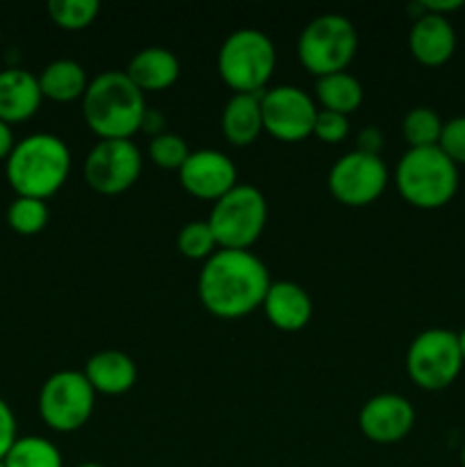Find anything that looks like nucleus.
<instances>
[{
  "instance_id": "23",
  "label": "nucleus",
  "mask_w": 465,
  "mask_h": 467,
  "mask_svg": "<svg viewBox=\"0 0 465 467\" xmlns=\"http://www.w3.org/2000/svg\"><path fill=\"white\" fill-rule=\"evenodd\" d=\"M3 463L5 467H64L57 445L41 436H18Z\"/></svg>"
},
{
  "instance_id": "11",
  "label": "nucleus",
  "mask_w": 465,
  "mask_h": 467,
  "mask_svg": "<svg viewBox=\"0 0 465 467\" xmlns=\"http://www.w3.org/2000/svg\"><path fill=\"white\" fill-rule=\"evenodd\" d=\"M87 185L103 196L130 190L141 176V153L132 140H98L85 160Z\"/></svg>"
},
{
  "instance_id": "4",
  "label": "nucleus",
  "mask_w": 465,
  "mask_h": 467,
  "mask_svg": "<svg viewBox=\"0 0 465 467\" xmlns=\"http://www.w3.org/2000/svg\"><path fill=\"white\" fill-rule=\"evenodd\" d=\"M395 181L406 203L419 210H438L456 196L459 167L440 146L408 149L397 164Z\"/></svg>"
},
{
  "instance_id": "12",
  "label": "nucleus",
  "mask_w": 465,
  "mask_h": 467,
  "mask_svg": "<svg viewBox=\"0 0 465 467\" xmlns=\"http://www.w3.org/2000/svg\"><path fill=\"white\" fill-rule=\"evenodd\" d=\"M264 132L278 141H301L313 135L319 108L301 87L281 85L260 94Z\"/></svg>"
},
{
  "instance_id": "34",
  "label": "nucleus",
  "mask_w": 465,
  "mask_h": 467,
  "mask_svg": "<svg viewBox=\"0 0 465 467\" xmlns=\"http://www.w3.org/2000/svg\"><path fill=\"white\" fill-rule=\"evenodd\" d=\"M419 7L429 14H438V16H447V14L456 12L463 7V0H422Z\"/></svg>"
},
{
  "instance_id": "39",
  "label": "nucleus",
  "mask_w": 465,
  "mask_h": 467,
  "mask_svg": "<svg viewBox=\"0 0 465 467\" xmlns=\"http://www.w3.org/2000/svg\"><path fill=\"white\" fill-rule=\"evenodd\" d=\"M0 467H5V463H3V461H0Z\"/></svg>"
},
{
  "instance_id": "35",
  "label": "nucleus",
  "mask_w": 465,
  "mask_h": 467,
  "mask_svg": "<svg viewBox=\"0 0 465 467\" xmlns=\"http://www.w3.org/2000/svg\"><path fill=\"white\" fill-rule=\"evenodd\" d=\"M14 146H16V140H14L12 126L0 121V160H7L9 153L14 150Z\"/></svg>"
},
{
  "instance_id": "8",
  "label": "nucleus",
  "mask_w": 465,
  "mask_h": 467,
  "mask_svg": "<svg viewBox=\"0 0 465 467\" xmlns=\"http://www.w3.org/2000/svg\"><path fill=\"white\" fill-rule=\"evenodd\" d=\"M459 337L450 328H427L418 333L406 351V372L410 381L429 392L450 388L463 369Z\"/></svg>"
},
{
  "instance_id": "26",
  "label": "nucleus",
  "mask_w": 465,
  "mask_h": 467,
  "mask_svg": "<svg viewBox=\"0 0 465 467\" xmlns=\"http://www.w3.org/2000/svg\"><path fill=\"white\" fill-rule=\"evenodd\" d=\"M48 16L62 30H85L100 12L98 0H50Z\"/></svg>"
},
{
  "instance_id": "19",
  "label": "nucleus",
  "mask_w": 465,
  "mask_h": 467,
  "mask_svg": "<svg viewBox=\"0 0 465 467\" xmlns=\"http://www.w3.org/2000/svg\"><path fill=\"white\" fill-rule=\"evenodd\" d=\"M126 76L140 91H144V94L153 91L155 94V91H164L176 85L178 76H181V62L171 50L150 46V48L132 55Z\"/></svg>"
},
{
  "instance_id": "15",
  "label": "nucleus",
  "mask_w": 465,
  "mask_h": 467,
  "mask_svg": "<svg viewBox=\"0 0 465 467\" xmlns=\"http://www.w3.org/2000/svg\"><path fill=\"white\" fill-rule=\"evenodd\" d=\"M408 50L422 67H442L450 62L456 50V30L450 18L422 9L410 26Z\"/></svg>"
},
{
  "instance_id": "24",
  "label": "nucleus",
  "mask_w": 465,
  "mask_h": 467,
  "mask_svg": "<svg viewBox=\"0 0 465 467\" xmlns=\"http://www.w3.org/2000/svg\"><path fill=\"white\" fill-rule=\"evenodd\" d=\"M445 121L440 114L431 108H413L401 121V135H404L408 149H429L438 146Z\"/></svg>"
},
{
  "instance_id": "33",
  "label": "nucleus",
  "mask_w": 465,
  "mask_h": 467,
  "mask_svg": "<svg viewBox=\"0 0 465 467\" xmlns=\"http://www.w3.org/2000/svg\"><path fill=\"white\" fill-rule=\"evenodd\" d=\"M164 128H167V119H164V114L160 112V109H150V108L146 109L144 121H141V130L149 132L150 140H153V137H158V135H162V132H167V130H164Z\"/></svg>"
},
{
  "instance_id": "31",
  "label": "nucleus",
  "mask_w": 465,
  "mask_h": 467,
  "mask_svg": "<svg viewBox=\"0 0 465 467\" xmlns=\"http://www.w3.org/2000/svg\"><path fill=\"white\" fill-rule=\"evenodd\" d=\"M16 418H14V410L9 409L7 401L0 397V461H5L7 451L12 450V445L16 442Z\"/></svg>"
},
{
  "instance_id": "16",
  "label": "nucleus",
  "mask_w": 465,
  "mask_h": 467,
  "mask_svg": "<svg viewBox=\"0 0 465 467\" xmlns=\"http://www.w3.org/2000/svg\"><path fill=\"white\" fill-rule=\"evenodd\" d=\"M263 310L274 328L283 333H299L313 319V299L299 283L274 281L264 295Z\"/></svg>"
},
{
  "instance_id": "17",
  "label": "nucleus",
  "mask_w": 465,
  "mask_h": 467,
  "mask_svg": "<svg viewBox=\"0 0 465 467\" xmlns=\"http://www.w3.org/2000/svg\"><path fill=\"white\" fill-rule=\"evenodd\" d=\"M39 78L27 68L9 67L0 71V121L23 123L36 114L41 108Z\"/></svg>"
},
{
  "instance_id": "27",
  "label": "nucleus",
  "mask_w": 465,
  "mask_h": 467,
  "mask_svg": "<svg viewBox=\"0 0 465 467\" xmlns=\"http://www.w3.org/2000/svg\"><path fill=\"white\" fill-rule=\"evenodd\" d=\"M176 246L187 260H208L219 249L208 222H190L178 231Z\"/></svg>"
},
{
  "instance_id": "21",
  "label": "nucleus",
  "mask_w": 465,
  "mask_h": 467,
  "mask_svg": "<svg viewBox=\"0 0 465 467\" xmlns=\"http://www.w3.org/2000/svg\"><path fill=\"white\" fill-rule=\"evenodd\" d=\"M39 87L44 99L55 100V103H71V100H82L87 87H89V76L85 67L76 59L59 57L46 64L44 71L39 73Z\"/></svg>"
},
{
  "instance_id": "2",
  "label": "nucleus",
  "mask_w": 465,
  "mask_h": 467,
  "mask_svg": "<svg viewBox=\"0 0 465 467\" xmlns=\"http://www.w3.org/2000/svg\"><path fill=\"white\" fill-rule=\"evenodd\" d=\"M144 91L132 85L126 71H105L91 78L82 96V117L100 140H132L146 114Z\"/></svg>"
},
{
  "instance_id": "36",
  "label": "nucleus",
  "mask_w": 465,
  "mask_h": 467,
  "mask_svg": "<svg viewBox=\"0 0 465 467\" xmlns=\"http://www.w3.org/2000/svg\"><path fill=\"white\" fill-rule=\"evenodd\" d=\"M456 337H459V349H460V356H463V363H465V327H463V331L456 333Z\"/></svg>"
},
{
  "instance_id": "18",
  "label": "nucleus",
  "mask_w": 465,
  "mask_h": 467,
  "mask_svg": "<svg viewBox=\"0 0 465 467\" xmlns=\"http://www.w3.org/2000/svg\"><path fill=\"white\" fill-rule=\"evenodd\" d=\"M85 377L96 390V395H126L137 383V365L128 354L119 349L96 351L85 363Z\"/></svg>"
},
{
  "instance_id": "30",
  "label": "nucleus",
  "mask_w": 465,
  "mask_h": 467,
  "mask_svg": "<svg viewBox=\"0 0 465 467\" xmlns=\"http://www.w3.org/2000/svg\"><path fill=\"white\" fill-rule=\"evenodd\" d=\"M346 135H349V117L319 109L317 119H315L313 137H317L324 144H340Z\"/></svg>"
},
{
  "instance_id": "13",
  "label": "nucleus",
  "mask_w": 465,
  "mask_h": 467,
  "mask_svg": "<svg viewBox=\"0 0 465 467\" xmlns=\"http://www.w3.org/2000/svg\"><path fill=\"white\" fill-rule=\"evenodd\" d=\"M358 427L369 442L395 445L415 427V409L406 397L381 392L369 397L358 413Z\"/></svg>"
},
{
  "instance_id": "7",
  "label": "nucleus",
  "mask_w": 465,
  "mask_h": 467,
  "mask_svg": "<svg viewBox=\"0 0 465 467\" xmlns=\"http://www.w3.org/2000/svg\"><path fill=\"white\" fill-rule=\"evenodd\" d=\"M269 208L263 192L237 182L228 194L214 201L208 223L219 249L251 251L267 226Z\"/></svg>"
},
{
  "instance_id": "25",
  "label": "nucleus",
  "mask_w": 465,
  "mask_h": 467,
  "mask_svg": "<svg viewBox=\"0 0 465 467\" xmlns=\"http://www.w3.org/2000/svg\"><path fill=\"white\" fill-rule=\"evenodd\" d=\"M50 219V210L46 201L16 196L7 208V223L18 235H36L46 228Z\"/></svg>"
},
{
  "instance_id": "28",
  "label": "nucleus",
  "mask_w": 465,
  "mask_h": 467,
  "mask_svg": "<svg viewBox=\"0 0 465 467\" xmlns=\"http://www.w3.org/2000/svg\"><path fill=\"white\" fill-rule=\"evenodd\" d=\"M190 146L176 132H162L149 141L150 162L158 164L164 171H181L185 160L190 158Z\"/></svg>"
},
{
  "instance_id": "6",
  "label": "nucleus",
  "mask_w": 465,
  "mask_h": 467,
  "mask_svg": "<svg viewBox=\"0 0 465 467\" xmlns=\"http://www.w3.org/2000/svg\"><path fill=\"white\" fill-rule=\"evenodd\" d=\"M358 53V32L354 23L342 14L315 16L301 30L296 41V55L305 71L315 78L346 71Z\"/></svg>"
},
{
  "instance_id": "37",
  "label": "nucleus",
  "mask_w": 465,
  "mask_h": 467,
  "mask_svg": "<svg viewBox=\"0 0 465 467\" xmlns=\"http://www.w3.org/2000/svg\"><path fill=\"white\" fill-rule=\"evenodd\" d=\"M76 467H105V465H100V463H80V465H76Z\"/></svg>"
},
{
  "instance_id": "5",
  "label": "nucleus",
  "mask_w": 465,
  "mask_h": 467,
  "mask_svg": "<svg viewBox=\"0 0 465 467\" xmlns=\"http://www.w3.org/2000/svg\"><path fill=\"white\" fill-rule=\"evenodd\" d=\"M276 68L274 41L255 27H242L223 39L217 71L235 94H263Z\"/></svg>"
},
{
  "instance_id": "32",
  "label": "nucleus",
  "mask_w": 465,
  "mask_h": 467,
  "mask_svg": "<svg viewBox=\"0 0 465 467\" xmlns=\"http://www.w3.org/2000/svg\"><path fill=\"white\" fill-rule=\"evenodd\" d=\"M381 146H383V135H381V132H378V128L367 126L358 135V149H356V150H363V153L378 155Z\"/></svg>"
},
{
  "instance_id": "14",
  "label": "nucleus",
  "mask_w": 465,
  "mask_h": 467,
  "mask_svg": "<svg viewBox=\"0 0 465 467\" xmlns=\"http://www.w3.org/2000/svg\"><path fill=\"white\" fill-rule=\"evenodd\" d=\"M187 194L201 201H219L237 185V167L226 153L214 149L191 150L178 171Z\"/></svg>"
},
{
  "instance_id": "38",
  "label": "nucleus",
  "mask_w": 465,
  "mask_h": 467,
  "mask_svg": "<svg viewBox=\"0 0 465 467\" xmlns=\"http://www.w3.org/2000/svg\"><path fill=\"white\" fill-rule=\"evenodd\" d=\"M460 465L465 467V445H463V451H460Z\"/></svg>"
},
{
  "instance_id": "1",
  "label": "nucleus",
  "mask_w": 465,
  "mask_h": 467,
  "mask_svg": "<svg viewBox=\"0 0 465 467\" xmlns=\"http://www.w3.org/2000/svg\"><path fill=\"white\" fill-rule=\"evenodd\" d=\"M269 285V269L251 251L217 249L199 274V299L219 319H242L263 308Z\"/></svg>"
},
{
  "instance_id": "10",
  "label": "nucleus",
  "mask_w": 465,
  "mask_h": 467,
  "mask_svg": "<svg viewBox=\"0 0 465 467\" xmlns=\"http://www.w3.org/2000/svg\"><path fill=\"white\" fill-rule=\"evenodd\" d=\"M388 167L381 155L351 150L333 162L328 171V192L349 208H365L381 199L388 187Z\"/></svg>"
},
{
  "instance_id": "9",
  "label": "nucleus",
  "mask_w": 465,
  "mask_h": 467,
  "mask_svg": "<svg viewBox=\"0 0 465 467\" xmlns=\"http://www.w3.org/2000/svg\"><path fill=\"white\" fill-rule=\"evenodd\" d=\"M96 390L85 372L62 369L50 374L39 390V415L48 429L73 433L85 427L94 415Z\"/></svg>"
},
{
  "instance_id": "22",
  "label": "nucleus",
  "mask_w": 465,
  "mask_h": 467,
  "mask_svg": "<svg viewBox=\"0 0 465 467\" xmlns=\"http://www.w3.org/2000/svg\"><path fill=\"white\" fill-rule=\"evenodd\" d=\"M315 91H317V100L322 103V109L345 114V117H349L360 108L365 96L358 78L346 71L317 78Z\"/></svg>"
},
{
  "instance_id": "29",
  "label": "nucleus",
  "mask_w": 465,
  "mask_h": 467,
  "mask_svg": "<svg viewBox=\"0 0 465 467\" xmlns=\"http://www.w3.org/2000/svg\"><path fill=\"white\" fill-rule=\"evenodd\" d=\"M438 146L456 167L465 164V117H454L445 121Z\"/></svg>"
},
{
  "instance_id": "3",
  "label": "nucleus",
  "mask_w": 465,
  "mask_h": 467,
  "mask_svg": "<svg viewBox=\"0 0 465 467\" xmlns=\"http://www.w3.org/2000/svg\"><path fill=\"white\" fill-rule=\"evenodd\" d=\"M71 173V150L67 141L50 132H35L16 141L5 160V176L16 196L50 199Z\"/></svg>"
},
{
  "instance_id": "20",
  "label": "nucleus",
  "mask_w": 465,
  "mask_h": 467,
  "mask_svg": "<svg viewBox=\"0 0 465 467\" xmlns=\"http://www.w3.org/2000/svg\"><path fill=\"white\" fill-rule=\"evenodd\" d=\"M263 130L260 94H232L222 112V132L228 144L249 146Z\"/></svg>"
}]
</instances>
